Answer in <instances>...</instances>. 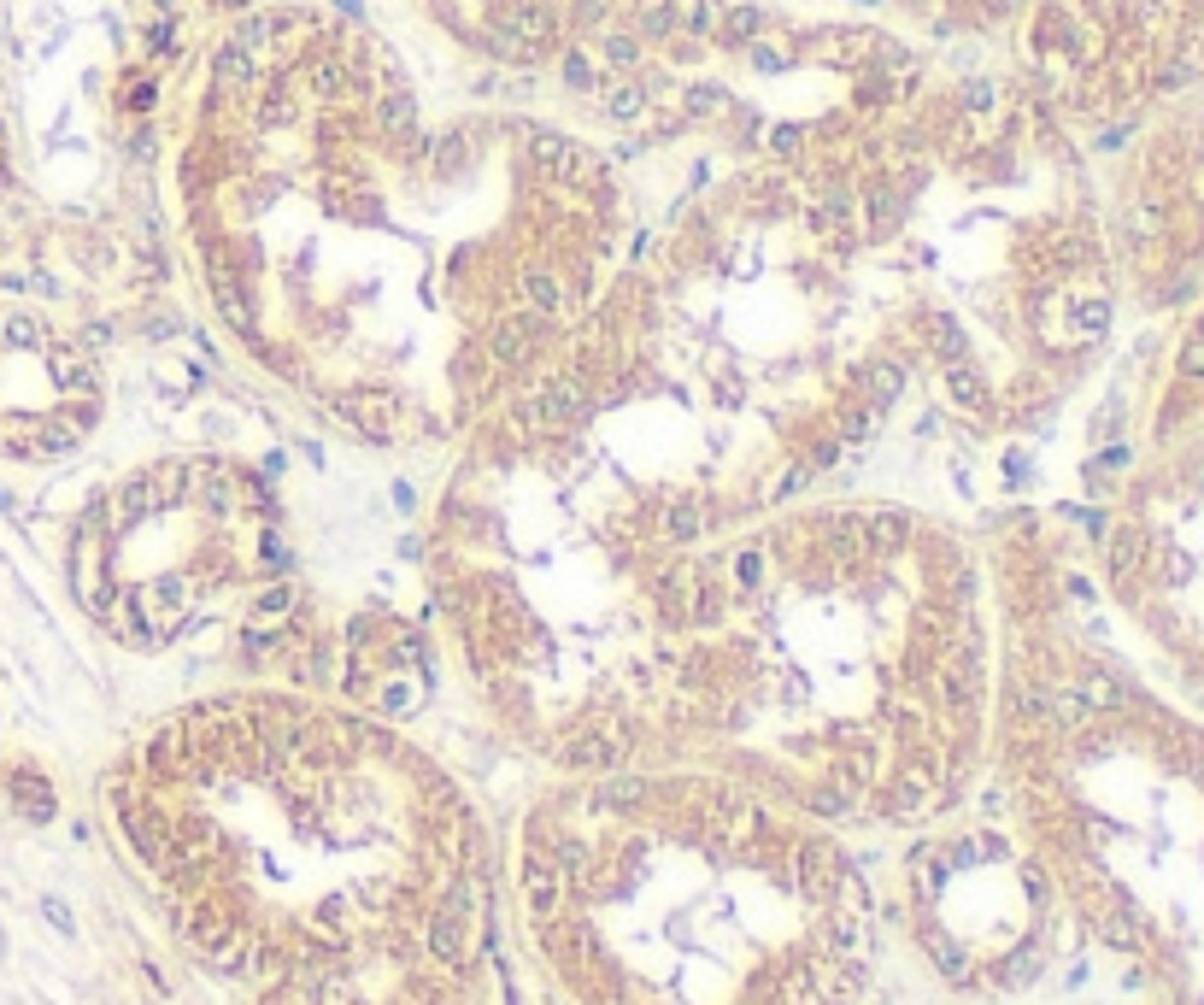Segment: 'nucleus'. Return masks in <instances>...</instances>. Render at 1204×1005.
Returning <instances> with one entry per match:
<instances>
[{
	"mask_svg": "<svg viewBox=\"0 0 1204 1005\" xmlns=\"http://www.w3.org/2000/svg\"><path fill=\"white\" fill-rule=\"evenodd\" d=\"M606 59H612V65H635V59H641L635 36H606Z\"/></svg>",
	"mask_w": 1204,
	"mask_h": 1005,
	"instance_id": "nucleus-1",
	"label": "nucleus"
}]
</instances>
